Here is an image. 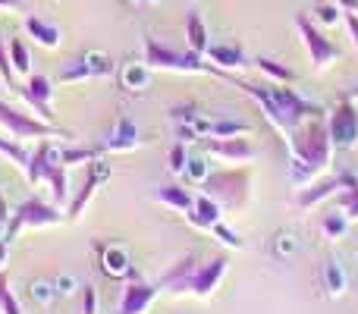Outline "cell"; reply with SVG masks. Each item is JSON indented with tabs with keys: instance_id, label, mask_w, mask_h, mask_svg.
<instances>
[{
	"instance_id": "cell-33",
	"label": "cell",
	"mask_w": 358,
	"mask_h": 314,
	"mask_svg": "<svg viewBox=\"0 0 358 314\" xmlns=\"http://www.w3.org/2000/svg\"><path fill=\"white\" fill-rule=\"evenodd\" d=\"M189 151H185V142H176L173 148H170V155H167V166H170V173H176V176H182L185 173V164H189Z\"/></svg>"
},
{
	"instance_id": "cell-31",
	"label": "cell",
	"mask_w": 358,
	"mask_h": 314,
	"mask_svg": "<svg viewBox=\"0 0 358 314\" xmlns=\"http://www.w3.org/2000/svg\"><path fill=\"white\" fill-rule=\"evenodd\" d=\"M321 227H324V236H327V239H343V233L349 229V217L346 214H327Z\"/></svg>"
},
{
	"instance_id": "cell-8",
	"label": "cell",
	"mask_w": 358,
	"mask_h": 314,
	"mask_svg": "<svg viewBox=\"0 0 358 314\" xmlns=\"http://www.w3.org/2000/svg\"><path fill=\"white\" fill-rule=\"evenodd\" d=\"M327 129H330V138H334V148L352 151L358 145V110L352 107L349 98H343L340 104L330 110Z\"/></svg>"
},
{
	"instance_id": "cell-4",
	"label": "cell",
	"mask_w": 358,
	"mask_h": 314,
	"mask_svg": "<svg viewBox=\"0 0 358 314\" xmlns=\"http://www.w3.org/2000/svg\"><path fill=\"white\" fill-rule=\"evenodd\" d=\"M145 63L151 69H170V73H220L214 63H204L201 54H192V50L179 54L173 48H164L155 38H145Z\"/></svg>"
},
{
	"instance_id": "cell-47",
	"label": "cell",
	"mask_w": 358,
	"mask_h": 314,
	"mask_svg": "<svg viewBox=\"0 0 358 314\" xmlns=\"http://www.w3.org/2000/svg\"><path fill=\"white\" fill-rule=\"evenodd\" d=\"M6 252H10V239L0 236V267H3V261H6Z\"/></svg>"
},
{
	"instance_id": "cell-19",
	"label": "cell",
	"mask_w": 358,
	"mask_h": 314,
	"mask_svg": "<svg viewBox=\"0 0 358 314\" xmlns=\"http://www.w3.org/2000/svg\"><path fill=\"white\" fill-rule=\"evenodd\" d=\"M101 271L107 273L110 280H123L132 273V264H129V255L117 245H104L101 248Z\"/></svg>"
},
{
	"instance_id": "cell-34",
	"label": "cell",
	"mask_w": 358,
	"mask_h": 314,
	"mask_svg": "<svg viewBox=\"0 0 358 314\" xmlns=\"http://www.w3.org/2000/svg\"><path fill=\"white\" fill-rule=\"evenodd\" d=\"M336 198H340L343 214H346L349 220H358V183L352 185V189H343Z\"/></svg>"
},
{
	"instance_id": "cell-48",
	"label": "cell",
	"mask_w": 358,
	"mask_h": 314,
	"mask_svg": "<svg viewBox=\"0 0 358 314\" xmlns=\"http://www.w3.org/2000/svg\"><path fill=\"white\" fill-rule=\"evenodd\" d=\"M346 98H349V101H358V85L349 88V92H346Z\"/></svg>"
},
{
	"instance_id": "cell-44",
	"label": "cell",
	"mask_w": 358,
	"mask_h": 314,
	"mask_svg": "<svg viewBox=\"0 0 358 314\" xmlns=\"http://www.w3.org/2000/svg\"><path fill=\"white\" fill-rule=\"evenodd\" d=\"M346 16V25H349V35H352V44L358 48V13H343Z\"/></svg>"
},
{
	"instance_id": "cell-50",
	"label": "cell",
	"mask_w": 358,
	"mask_h": 314,
	"mask_svg": "<svg viewBox=\"0 0 358 314\" xmlns=\"http://www.w3.org/2000/svg\"><path fill=\"white\" fill-rule=\"evenodd\" d=\"M142 3H157V0H142Z\"/></svg>"
},
{
	"instance_id": "cell-30",
	"label": "cell",
	"mask_w": 358,
	"mask_h": 314,
	"mask_svg": "<svg viewBox=\"0 0 358 314\" xmlns=\"http://www.w3.org/2000/svg\"><path fill=\"white\" fill-rule=\"evenodd\" d=\"M0 155H6L13 160V164L19 166V170H29V160H31V155L22 148L19 142H6V138H0Z\"/></svg>"
},
{
	"instance_id": "cell-40",
	"label": "cell",
	"mask_w": 358,
	"mask_h": 314,
	"mask_svg": "<svg viewBox=\"0 0 358 314\" xmlns=\"http://www.w3.org/2000/svg\"><path fill=\"white\" fill-rule=\"evenodd\" d=\"M0 76H3L6 85H16V69H13V63H10V50L3 48V41H0Z\"/></svg>"
},
{
	"instance_id": "cell-6",
	"label": "cell",
	"mask_w": 358,
	"mask_h": 314,
	"mask_svg": "<svg viewBox=\"0 0 358 314\" xmlns=\"http://www.w3.org/2000/svg\"><path fill=\"white\" fill-rule=\"evenodd\" d=\"M0 126H3V129L10 132V138H16V142H25V138H50V136L69 138V132H60L54 123L31 120V117H25V113L13 110V107L3 104V101H0Z\"/></svg>"
},
{
	"instance_id": "cell-29",
	"label": "cell",
	"mask_w": 358,
	"mask_h": 314,
	"mask_svg": "<svg viewBox=\"0 0 358 314\" xmlns=\"http://www.w3.org/2000/svg\"><path fill=\"white\" fill-rule=\"evenodd\" d=\"M245 132H248V123H242V120H220L210 129V138H236V136H245Z\"/></svg>"
},
{
	"instance_id": "cell-17",
	"label": "cell",
	"mask_w": 358,
	"mask_h": 314,
	"mask_svg": "<svg viewBox=\"0 0 358 314\" xmlns=\"http://www.w3.org/2000/svg\"><path fill=\"white\" fill-rule=\"evenodd\" d=\"M198 267L201 264H198L195 255H185L182 261H176V264L164 273V286H167L170 292H192V280H195Z\"/></svg>"
},
{
	"instance_id": "cell-37",
	"label": "cell",
	"mask_w": 358,
	"mask_h": 314,
	"mask_svg": "<svg viewBox=\"0 0 358 314\" xmlns=\"http://www.w3.org/2000/svg\"><path fill=\"white\" fill-rule=\"evenodd\" d=\"M210 233H214L227 248H242V239H239V236H236L223 220H220V223H214V227H210Z\"/></svg>"
},
{
	"instance_id": "cell-36",
	"label": "cell",
	"mask_w": 358,
	"mask_h": 314,
	"mask_svg": "<svg viewBox=\"0 0 358 314\" xmlns=\"http://www.w3.org/2000/svg\"><path fill=\"white\" fill-rule=\"evenodd\" d=\"M31 299L38 305H50L57 299V283H48V280H35L31 283Z\"/></svg>"
},
{
	"instance_id": "cell-22",
	"label": "cell",
	"mask_w": 358,
	"mask_h": 314,
	"mask_svg": "<svg viewBox=\"0 0 358 314\" xmlns=\"http://www.w3.org/2000/svg\"><path fill=\"white\" fill-rule=\"evenodd\" d=\"M204 57H208L217 69H239V66H245L242 48H236V44H214V48H208V54H204Z\"/></svg>"
},
{
	"instance_id": "cell-18",
	"label": "cell",
	"mask_w": 358,
	"mask_h": 314,
	"mask_svg": "<svg viewBox=\"0 0 358 314\" xmlns=\"http://www.w3.org/2000/svg\"><path fill=\"white\" fill-rule=\"evenodd\" d=\"M208 151L223 160H236V164H242V160H252L255 157V148L248 138H208Z\"/></svg>"
},
{
	"instance_id": "cell-46",
	"label": "cell",
	"mask_w": 358,
	"mask_h": 314,
	"mask_svg": "<svg viewBox=\"0 0 358 314\" xmlns=\"http://www.w3.org/2000/svg\"><path fill=\"white\" fill-rule=\"evenodd\" d=\"M10 217H13L10 214V204H6L3 195H0V223H10Z\"/></svg>"
},
{
	"instance_id": "cell-43",
	"label": "cell",
	"mask_w": 358,
	"mask_h": 314,
	"mask_svg": "<svg viewBox=\"0 0 358 314\" xmlns=\"http://www.w3.org/2000/svg\"><path fill=\"white\" fill-rule=\"evenodd\" d=\"M76 286H79V280H76L73 273H63V277L57 280V296H73Z\"/></svg>"
},
{
	"instance_id": "cell-7",
	"label": "cell",
	"mask_w": 358,
	"mask_h": 314,
	"mask_svg": "<svg viewBox=\"0 0 358 314\" xmlns=\"http://www.w3.org/2000/svg\"><path fill=\"white\" fill-rule=\"evenodd\" d=\"M296 29H299V35H302V44H305V50H308L315 69H327L330 63L340 60V48H336L308 16H296Z\"/></svg>"
},
{
	"instance_id": "cell-32",
	"label": "cell",
	"mask_w": 358,
	"mask_h": 314,
	"mask_svg": "<svg viewBox=\"0 0 358 314\" xmlns=\"http://www.w3.org/2000/svg\"><path fill=\"white\" fill-rule=\"evenodd\" d=\"M0 314H22L19 308L16 296L10 292V280H6V273L0 271Z\"/></svg>"
},
{
	"instance_id": "cell-20",
	"label": "cell",
	"mask_w": 358,
	"mask_h": 314,
	"mask_svg": "<svg viewBox=\"0 0 358 314\" xmlns=\"http://www.w3.org/2000/svg\"><path fill=\"white\" fill-rule=\"evenodd\" d=\"M185 41H189V50L192 54H208V25H204L201 13L198 10H189V16H185Z\"/></svg>"
},
{
	"instance_id": "cell-42",
	"label": "cell",
	"mask_w": 358,
	"mask_h": 314,
	"mask_svg": "<svg viewBox=\"0 0 358 314\" xmlns=\"http://www.w3.org/2000/svg\"><path fill=\"white\" fill-rule=\"evenodd\" d=\"M82 314H98V292L92 286H85V292H82Z\"/></svg>"
},
{
	"instance_id": "cell-26",
	"label": "cell",
	"mask_w": 358,
	"mask_h": 314,
	"mask_svg": "<svg viewBox=\"0 0 358 314\" xmlns=\"http://www.w3.org/2000/svg\"><path fill=\"white\" fill-rule=\"evenodd\" d=\"M148 63H126L123 66V88L129 92H142L148 85Z\"/></svg>"
},
{
	"instance_id": "cell-52",
	"label": "cell",
	"mask_w": 358,
	"mask_h": 314,
	"mask_svg": "<svg viewBox=\"0 0 358 314\" xmlns=\"http://www.w3.org/2000/svg\"><path fill=\"white\" fill-rule=\"evenodd\" d=\"M0 227H3V223H0Z\"/></svg>"
},
{
	"instance_id": "cell-27",
	"label": "cell",
	"mask_w": 358,
	"mask_h": 314,
	"mask_svg": "<svg viewBox=\"0 0 358 314\" xmlns=\"http://www.w3.org/2000/svg\"><path fill=\"white\" fill-rule=\"evenodd\" d=\"M255 63H258V69L267 76V79H273V82H283V85H286V82H296V73H292L289 66H283V63H277V60H267V57H258V60H255Z\"/></svg>"
},
{
	"instance_id": "cell-25",
	"label": "cell",
	"mask_w": 358,
	"mask_h": 314,
	"mask_svg": "<svg viewBox=\"0 0 358 314\" xmlns=\"http://www.w3.org/2000/svg\"><path fill=\"white\" fill-rule=\"evenodd\" d=\"M324 286H327V292L334 299H340L343 292H346V273H343V264L340 261L330 258L327 264H324Z\"/></svg>"
},
{
	"instance_id": "cell-1",
	"label": "cell",
	"mask_w": 358,
	"mask_h": 314,
	"mask_svg": "<svg viewBox=\"0 0 358 314\" xmlns=\"http://www.w3.org/2000/svg\"><path fill=\"white\" fill-rule=\"evenodd\" d=\"M242 92L248 94L252 101H258L264 117L271 120V126L277 132H283L289 138V132L296 126H302L305 120H315V117H324L321 107L308 104L305 98H299L292 88H283V82H271V85H252V82H236Z\"/></svg>"
},
{
	"instance_id": "cell-51",
	"label": "cell",
	"mask_w": 358,
	"mask_h": 314,
	"mask_svg": "<svg viewBox=\"0 0 358 314\" xmlns=\"http://www.w3.org/2000/svg\"><path fill=\"white\" fill-rule=\"evenodd\" d=\"M129 3H142V0H129Z\"/></svg>"
},
{
	"instance_id": "cell-15",
	"label": "cell",
	"mask_w": 358,
	"mask_h": 314,
	"mask_svg": "<svg viewBox=\"0 0 358 314\" xmlns=\"http://www.w3.org/2000/svg\"><path fill=\"white\" fill-rule=\"evenodd\" d=\"M227 271H229L227 258H214V261H208V264H201L198 267V273H195V280H192V292L201 296V299H208L210 292L217 290V283L227 277Z\"/></svg>"
},
{
	"instance_id": "cell-39",
	"label": "cell",
	"mask_w": 358,
	"mask_h": 314,
	"mask_svg": "<svg viewBox=\"0 0 358 314\" xmlns=\"http://www.w3.org/2000/svg\"><path fill=\"white\" fill-rule=\"evenodd\" d=\"M170 117L176 120V126H192L195 123V117H198V107H192V104H179L170 110Z\"/></svg>"
},
{
	"instance_id": "cell-38",
	"label": "cell",
	"mask_w": 358,
	"mask_h": 314,
	"mask_svg": "<svg viewBox=\"0 0 358 314\" xmlns=\"http://www.w3.org/2000/svg\"><path fill=\"white\" fill-rule=\"evenodd\" d=\"M101 151L94 148H63V164L73 166V164H82V160H94Z\"/></svg>"
},
{
	"instance_id": "cell-14",
	"label": "cell",
	"mask_w": 358,
	"mask_h": 314,
	"mask_svg": "<svg viewBox=\"0 0 358 314\" xmlns=\"http://www.w3.org/2000/svg\"><path fill=\"white\" fill-rule=\"evenodd\" d=\"M107 176H110V166H107L104 160H94V164H92V170H88V176H85V185H82V192H79V195H76L73 208H69V220H79V217H82V210H85V204L94 198V192H98V185L104 183Z\"/></svg>"
},
{
	"instance_id": "cell-24",
	"label": "cell",
	"mask_w": 358,
	"mask_h": 314,
	"mask_svg": "<svg viewBox=\"0 0 358 314\" xmlns=\"http://www.w3.org/2000/svg\"><path fill=\"white\" fill-rule=\"evenodd\" d=\"M155 198L161 204H167V208H176V210H189L192 201H195V198H192L189 192L182 189V185H161Z\"/></svg>"
},
{
	"instance_id": "cell-16",
	"label": "cell",
	"mask_w": 358,
	"mask_h": 314,
	"mask_svg": "<svg viewBox=\"0 0 358 314\" xmlns=\"http://www.w3.org/2000/svg\"><path fill=\"white\" fill-rule=\"evenodd\" d=\"M157 299V286L151 283H129L123 290V302H120V314H145L151 302Z\"/></svg>"
},
{
	"instance_id": "cell-41",
	"label": "cell",
	"mask_w": 358,
	"mask_h": 314,
	"mask_svg": "<svg viewBox=\"0 0 358 314\" xmlns=\"http://www.w3.org/2000/svg\"><path fill=\"white\" fill-rule=\"evenodd\" d=\"M315 13H317V22L321 25H336L340 22V6H334V3H321Z\"/></svg>"
},
{
	"instance_id": "cell-2",
	"label": "cell",
	"mask_w": 358,
	"mask_h": 314,
	"mask_svg": "<svg viewBox=\"0 0 358 314\" xmlns=\"http://www.w3.org/2000/svg\"><path fill=\"white\" fill-rule=\"evenodd\" d=\"M289 148H292V164L289 170V179L292 183H308L311 176L330 166V155H334V138H330V129H327V120L324 117H315V120H305L302 126L289 132Z\"/></svg>"
},
{
	"instance_id": "cell-49",
	"label": "cell",
	"mask_w": 358,
	"mask_h": 314,
	"mask_svg": "<svg viewBox=\"0 0 358 314\" xmlns=\"http://www.w3.org/2000/svg\"><path fill=\"white\" fill-rule=\"evenodd\" d=\"M0 6H22V0H0Z\"/></svg>"
},
{
	"instance_id": "cell-21",
	"label": "cell",
	"mask_w": 358,
	"mask_h": 314,
	"mask_svg": "<svg viewBox=\"0 0 358 314\" xmlns=\"http://www.w3.org/2000/svg\"><path fill=\"white\" fill-rule=\"evenodd\" d=\"M104 148L107 151H132V148H138V126L132 123L129 117H120L117 129H113L110 142H107Z\"/></svg>"
},
{
	"instance_id": "cell-35",
	"label": "cell",
	"mask_w": 358,
	"mask_h": 314,
	"mask_svg": "<svg viewBox=\"0 0 358 314\" xmlns=\"http://www.w3.org/2000/svg\"><path fill=\"white\" fill-rule=\"evenodd\" d=\"M185 176H189L192 183L201 185L204 179L210 176V164H208L204 157H189V164H185Z\"/></svg>"
},
{
	"instance_id": "cell-13",
	"label": "cell",
	"mask_w": 358,
	"mask_h": 314,
	"mask_svg": "<svg viewBox=\"0 0 358 314\" xmlns=\"http://www.w3.org/2000/svg\"><path fill=\"white\" fill-rule=\"evenodd\" d=\"M185 220H189L195 229H210L214 223L223 220V204L214 201L210 195H204V192H201V195L192 201V208L185 210Z\"/></svg>"
},
{
	"instance_id": "cell-11",
	"label": "cell",
	"mask_w": 358,
	"mask_h": 314,
	"mask_svg": "<svg viewBox=\"0 0 358 314\" xmlns=\"http://www.w3.org/2000/svg\"><path fill=\"white\" fill-rule=\"evenodd\" d=\"M19 94L25 98V104L44 120V123H54V113H50V98H54V82L48 76H29L25 88H19Z\"/></svg>"
},
{
	"instance_id": "cell-28",
	"label": "cell",
	"mask_w": 358,
	"mask_h": 314,
	"mask_svg": "<svg viewBox=\"0 0 358 314\" xmlns=\"http://www.w3.org/2000/svg\"><path fill=\"white\" fill-rule=\"evenodd\" d=\"M10 63H13V69H16V76H29L31 57H29V48H25L22 38H13L10 41Z\"/></svg>"
},
{
	"instance_id": "cell-3",
	"label": "cell",
	"mask_w": 358,
	"mask_h": 314,
	"mask_svg": "<svg viewBox=\"0 0 358 314\" xmlns=\"http://www.w3.org/2000/svg\"><path fill=\"white\" fill-rule=\"evenodd\" d=\"M248 185H252V173L248 170H220L210 173L201 183L204 195L223 204V210H239L248 201Z\"/></svg>"
},
{
	"instance_id": "cell-12",
	"label": "cell",
	"mask_w": 358,
	"mask_h": 314,
	"mask_svg": "<svg viewBox=\"0 0 358 314\" xmlns=\"http://www.w3.org/2000/svg\"><path fill=\"white\" fill-rule=\"evenodd\" d=\"M355 183H358V179L352 176V173L321 179V183H315V185H308V189H302V195H299V204H302V208H315V204H321L324 198L340 195V189H352Z\"/></svg>"
},
{
	"instance_id": "cell-45",
	"label": "cell",
	"mask_w": 358,
	"mask_h": 314,
	"mask_svg": "<svg viewBox=\"0 0 358 314\" xmlns=\"http://www.w3.org/2000/svg\"><path fill=\"white\" fill-rule=\"evenodd\" d=\"M336 6L343 13H358V0H336Z\"/></svg>"
},
{
	"instance_id": "cell-10",
	"label": "cell",
	"mask_w": 358,
	"mask_h": 314,
	"mask_svg": "<svg viewBox=\"0 0 358 314\" xmlns=\"http://www.w3.org/2000/svg\"><path fill=\"white\" fill-rule=\"evenodd\" d=\"M60 170H66V164H63V148L57 142H41V145H38V151L29 160L25 176H29L31 185H38L41 179H44V183H50V179H54Z\"/></svg>"
},
{
	"instance_id": "cell-5",
	"label": "cell",
	"mask_w": 358,
	"mask_h": 314,
	"mask_svg": "<svg viewBox=\"0 0 358 314\" xmlns=\"http://www.w3.org/2000/svg\"><path fill=\"white\" fill-rule=\"evenodd\" d=\"M57 223H63V214L54 204L41 201V198H29V201L19 204L16 214L10 217V227H6L3 239L13 242L19 229H25V227H57Z\"/></svg>"
},
{
	"instance_id": "cell-9",
	"label": "cell",
	"mask_w": 358,
	"mask_h": 314,
	"mask_svg": "<svg viewBox=\"0 0 358 314\" xmlns=\"http://www.w3.org/2000/svg\"><path fill=\"white\" fill-rule=\"evenodd\" d=\"M117 69V63L110 60V54L104 50H88L79 60H73L66 69L60 73L63 85H76V82H88V79H101V76H110Z\"/></svg>"
},
{
	"instance_id": "cell-23",
	"label": "cell",
	"mask_w": 358,
	"mask_h": 314,
	"mask_svg": "<svg viewBox=\"0 0 358 314\" xmlns=\"http://www.w3.org/2000/svg\"><path fill=\"white\" fill-rule=\"evenodd\" d=\"M25 31H29V35L35 38L38 44H44V48H48V50L60 48V31H57L54 25L41 22V19H38V16H29V19H25Z\"/></svg>"
}]
</instances>
